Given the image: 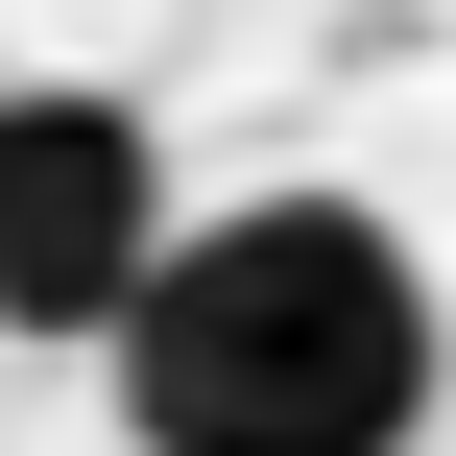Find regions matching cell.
<instances>
[{
    "label": "cell",
    "instance_id": "1",
    "mask_svg": "<svg viewBox=\"0 0 456 456\" xmlns=\"http://www.w3.org/2000/svg\"><path fill=\"white\" fill-rule=\"evenodd\" d=\"M96 385H120V456H409L456 385V289L361 192H240L144 265Z\"/></svg>",
    "mask_w": 456,
    "mask_h": 456
},
{
    "label": "cell",
    "instance_id": "2",
    "mask_svg": "<svg viewBox=\"0 0 456 456\" xmlns=\"http://www.w3.org/2000/svg\"><path fill=\"white\" fill-rule=\"evenodd\" d=\"M144 265H168V144L96 72H24L0 96V337H120Z\"/></svg>",
    "mask_w": 456,
    "mask_h": 456
}]
</instances>
